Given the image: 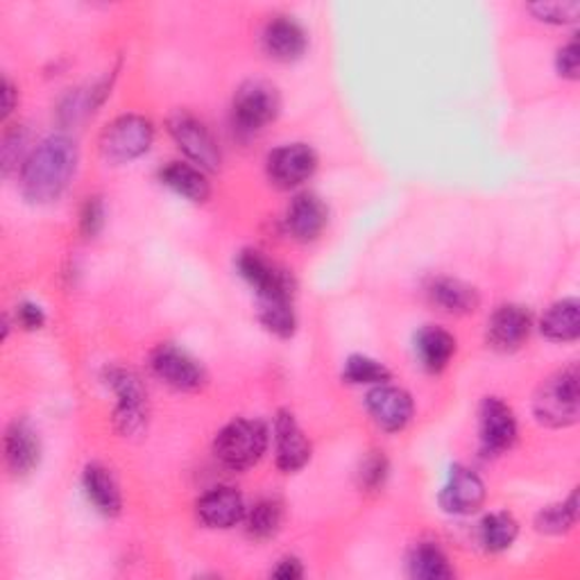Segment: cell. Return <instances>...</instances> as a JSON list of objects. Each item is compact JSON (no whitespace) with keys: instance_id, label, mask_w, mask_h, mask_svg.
<instances>
[{"instance_id":"cell-37","label":"cell","mask_w":580,"mask_h":580,"mask_svg":"<svg viewBox=\"0 0 580 580\" xmlns=\"http://www.w3.org/2000/svg\"><path fill=\"white\" fill-rule=\"evenodd\" d=\"M304 569H302V562L295 560V558H284L280 560L277 569L273 571L275 578H282V580H295V578H302Z\"/></svg>"},{"instance_id":"cell-13","label":"cell","mask_w":580,"mask_h":580,"mask_svg":"<svg viewBox=\"0 0 580 580\" xmlns=\"http://www.w3.org/2000/svg\"><path fill=\"white\" fill-rule=\"evenodd\" d=\"M152 370L177 391H198L207 379L203 365L173 344H164L154 352Z\"/></svg>"},{"instance_id":"cell-1","label":"cell","mask_w":580,"mask_h":580,"mask_svg":"<svg viewBox=\"0 0 580 580\" xmlns=\"http://www.w3.org/2000/svg\"><path fill=\"white\" fill-rule=\"evenodd\" d=\"M77 166V147L68 136H51L36 145L23 164L21 188L30 203L57 200Z\"/></svg>"},{"instance_id":"cell-7","label":"cell","mask_w":580,"mask_h":580,"mask_svg":"<svg viewBox=\"0 0 580 580\" xmlns=\"http://www.w3.org/2000/svg\"><path fill=\"white\" fill-rule=\"evenodd\" d=\"M171 136L179 145L186 157L203 171H218L220 166V147L214 134L203 121L186 111L175 113L168 123Z\"/></svg>"},{"instance_id":"cell-38","label":"cell","mask_w":580,"mask_h":580,"mask_svg":"<svg viewBox=\"0 0 580 580\" xmlns=\"http://www.w3.org/2000/svg\"><path fill=\"white\" fill-rule=\"evenodd\" d=\"M14 96H17V91H14L12 83L6 80V83H3V116H6V119H8V116H10L12 109H14Z\"/></svg>"},{"instance_id":"cell-28","label":"cell","mask_w":580,"mask_h":580,"mask_svg":"<svg viewBox=\"0 0 580 580\" xmlns=\"http://www.w3.org/2000/svg\"><path fill=\"white\" fill-rule=\"evenodd\" d=\"M248 535L254 539H270L282 526V506L275 499H263L252 506L245 517Z\"/></svg>"},{"instance_id":"cell-15","label":"cell","mask_w":580,"mask_h":580,"mask_svg":"<svg viewBox=\"0 0 580 580\" xmlns=\"http://www.w3.org/2000/svg\"><path fill=\"white\" fill-rule=\"evenodd\" d=\"M275 449L277 468L286 474L302 470L311 458V442L306 440L297 419L288 411H282L275 419Z\"/></svg>"},{"instance_id":"cell-33","label":"cell","mask_w":580,"mask_h":580,"mask_svg":"<svg viewBox=\"0 0 580 580\" xmlns=\"http://www.w3.org/2000/svg\"><path fill=\"white\" fill-rule=\"evenodd\" d=\"M556 66H558V73L562 77H567V80H576L578 68H580V55H578V42H576V39H571L567 46L560 48Z\"/></svg>"},{"instance_id":"cell-18","label":"cell","mask_w":580,"mask_h":580,"mask_svg":"<svg viewBox=\"0 0 580 580\" xmlns=\"http://www.w3.org/2000/svg\"><path fill=\"white\" fill-rule=\"evenodd\" d=\"M263 48L277 62L299 59L306 51V32L288 17H277L263 30Z\"/></svg>"},{"instance_id":"cell-24","label":"cell","mask_w":580,"mask_h":580,"mask_svg":"<svg viewBox=\"0 0 580 580\" xmlns=\"http://www.w3.org/2000/svg\"><path fill=\"white\" fill-rule=\"evenodd\" d=\"M429 295H431V302L440 306L445 314L462 316V314L474 311V308L479 306V295L472 286L462 284L458 280H449V277L436 280L429 288Z\"/></svg>"},{"instance_id":"cell-29","label":"cell","mask_w":580,"mask_h":580,"mask_svg":"<svg viewBox=\"0 0 580 580\" xmlns=\"http://www.w3.org/2000/svg\"><path fill=\"white\" fill-rule=\"evenodd\" d=\"M259 318L267 331H273L282 338H288L295 331L293 299L259 302Z\"/></svg>"},{"instance_id":"cell-8","label":"cell","mask_w":580,"mask_h":580,"mask_svg":"<svg viewBox=\"0 0 580 580\" xmlns=\"http://www.w3.org/2000/svg\"><path fill=\"white\" fill-rule=\"evenodd\" d=\"M479 436L485 456L508 451L517 440V419L513 408L499 397H485L479 411Z\"/></svg>"},{"instance_id":"cell-5","label":"cell","mask_w":580,"mask_h":580,"mask_svg":"<svg viewBox=\"0 0 580 580\" xmlns=\"http://www.w3.org/2000/svg\"><path fill=\"white\" fill-rule=\"evenodd\" d=\"M107 383L119 397V406L113 413V424L123 436H136L145 429V389L141 379L125 368L107 370Z\"/></svg>"},{"instance_id":"cell-26","label":"cell","mask_w":580,"mask_h":580,"mask_svg":"<svg viewBox=\"0 0 580 580\" xmlns=\"http://www.w3.org/2000/svg\"><path fill=\"white\" fill-rule=\"evenodd\" d=\"M519 526L511 513H492L481 524V545L492 554L506 551L513 547Z\"/></svg>"},{"instance_id":"cell-32","label":"cell","mask_w":580,"mask_h":580,"mask_svg":"<svg viewBox=\"0 0 580 580\" xmlns=\"http://www.w3.org/2000/svg\"><path fill=\"white\" fill-rule=\"evenodd\" d=\"M80 227L87 239H94L98 231L105 227V205L100 198H87L83 214H80Z\"/></svg>"},{"instance_id":"cell-12","label":"cell","mask_w":580,"mask_h":580,"mask_svg":"<svg viewBox=\"0 0 580 580\" xmlns=\"http://www.w3.org/2000/svg\"><path fill=\"white\" fill-rule=\"evenodd\" d=\"M365 406L379 427L391 434L402 431L413 417L411 395L389 383H381L376 389H372L365 397Z\"/></svg>"},{"instance_id":"cell-4","label":"cell","mask_w":580,"mask_h":580,"mask_svg":"<svg viewBox=\"0 0 580 580\" xmlns=\"http://www.w3.org/2000/svg\"><path fill=\"white\" fill-rule=\"evenodd\" d=\"M154 141V128L147 119L128 113L116 119L100 136L102 157L111 164H130L150 150Z\"/></svg>"},{"instance_id":"cell-17","label":"cell","mask_w":580,"mask_h":580,"mask_svg":"<svg viewBox=\"0 0 580 580\" xmlns=\"http://www.w3.org/2000/svg\"><path fill=\"white\" fill-rule=\"evenodd\" d=\"M329 220V211L325 207V203L314 196V193H302L297 196L286 214V225L288 231L297 239V241H316L322 229L327 227Z\"/></svg>"},{"instance_id":"cell-25","label":"cell","mask_w":580,"mask_h":580,"mask_svg":"<svg viewBox=\"0 0 580 580\" xmlns=\"http://www.w3.org/2000/svg\"><path fill=\"white\" fill-rule=\"evenodd\" d=\"M408 573L415 580H445L453 576V569L436 545H419L408 558Z\"/></svg>"},{"instance_id":"cell-10","label":"cell","mask_w":580,"mask_h":580,"mask_svg":"<svg viewBox=\"0 0 580 580\" xmlns=\"http://www.w3.org/2000/svg\"><path fill=\"white\" fill-rule=\"evenodd\" d=\"M318 168V154L304 143H291L277 147L267 157V175L277 186L293 188L311 177Z\"/></svg>"},{"instance_id":"cell-3","label":"cell","mask_w":580,"mask_h":580,"mask_svg":"<svg viewBox=\"0 0 580 580\" xmlns=\"http://www.w3.org/2000/svg\"><path fill=\"white\" fill-rule=\"evenodd\" d=\"M533 411L539 424L551 429H565L576 424L578 419V372L576 368H567L549 376L539 385Z\"/></svg>"},{"instance_id":"cell-6","label":"cell","mask_w":580,"mask_h":580,"mask_svg":"<svg viewBox=\"0 0 580 580\" xmlns=\"http://www.w3.org/2000/svg\"><path fill=\"white\" fill-rule=\"evenodd\" d=\"M280 113V94L273 85L252 80L245 83L231 105V116H234V125L243 132L263 130L270 121H275Z\"/></svg>"},{"instance_id":"cell-27","label":"cell","mask_w":580,"mask_h":580,"mask_svg":"<svg viewBox=\"0 0 580 580\" xmlns=\"http://www.w3.org/2000/svg\"><path fill=\"white\" fill-rule=\"evenodd\" d=\"M576 519H578V494L573 492L567 501H562V504L539 511L535 519V528L547 535H562L576 526Z\"/></svg>"},{"instance_id":"cell-2","label":"cell","mask_w":580,"mask_h":580,"mask_svg":"<svg viewBox=\"0 0 580 580\" xmlns=\"http://www.w3.org/2000/svg\"><path fill=\"white\" fill-rule=\"evenodd\" d=\"M267 449V429L259 419H234L216 436L214 453L229 470H250Z\"/></svg>"},{"instance_id":"cell-23","label":"cell","mask_w":580,"mask_h":580,"mask_svg":"<svg viewBox=\"0 0 580 580\" xmlns=\"http://www.w3.org/2000/svg\"><path fill=\"white\" fill-rule=\"evenodd\" d=\"M539 329L556 342H571L580 336V306L576 299H560L545 314Z\"/></svg>"},{"instance_id":"cell-36","label":"cell","mask_w":580,"mask_h":580,"mask_svg":"<svg viewBox=\"0 0 580 580\" xmlns=\"http://www.w3.org/2000/svg\"><path fill=\"white\" fill-rule=\"evenodd\" d=\"M385 477V460L379 456H372L363 466V483L368 488H376Z\"/></svg>"},{"instance_id":"cell-21","label":"cell","mask_w":580,"mask_h":580,"mask_svg":"<svg viewBox=\"0 0 580 580\" xmlns=\"http://www.w3.org/2000/svg\"><path fill=\"white\" fill-rule=\"evenodd\" d=\"M415 352L429 372H440L456 354V338L440 327H424L415 338Z\"/></svg>"},{"instance_id":"cell-20","label":"cell","mask_w":580,"mask_h":580,"mask_svg":"<svg viewBox=\"0 0 580 580\" xmlns=\"http://www.w3.org/2000/svg\"><path fill=\"white\" fill-rule=\"evenodd\" d=\"M83 485H85V492H87L89 501L96 506L98 513H102L107 517H116L121 513V508H123L121 488H119V483H116L113 474L107 468L98 466V462H91V466H87V470H85Z\"/></svg>"},{"instance_id":"cell-31","label":"cell","mask_w":580,"mask_h":580,"mask_svg":"<svg viewBox=\"0 0 580 580\" xmlns=\"http://www.w3.org/2000/svg\"><path fill=\"white\" fill-rule=\"evenodd\" d=\"M539 21L554 23V25H565L573 23L580 14V3L578 0H556V3H535L528 8Z\"/></svg>"},{"instance_id":"cell-22","label":"cell","mask_w":580,"mask_h":580,"mask_svg":"<svg viewBox=\"0 0 580 580\" xmlns=\"http://www.w3.org/2000/svg\"><path fill=\"white\" fill-rule=\"evenodd\" d=\"M162 182L173 188L177 196L190 203H205L211 193V186L205 177V171L190 164L173 162L162 171Z\"/></svg>"},{"instance_id":"cell-30","label":"cell","mask_w":580,"mask_h":580,"mask_svg":"<svg viewBox=\"0 0 580 580\" xmlns=\"http://www.w3.org/2000/svg\"><path fill=\"white\" fill-rule=\"evenodd\" d=\"M342 379L347 383H354V385H363V383L381 385V383L391 381V372L383 363H379L370 357L354 354V357L347 359V363L342 368Z\"/></svg>"},{"instance_id":"cell-9","label":"cell","mask_w":580,"mask_h":580,"mask_svg":"<svg viewBox=\"0 0 580 580\" xmlns=\"http://www.w3.org/2000/svg\"><path fill=\"white\" fill-rule=\"evenodd\" d=\"M241 277L256 291L259 302L293 299L291 280L275 263H270L261 252L245 250L239 256Z\"/></svg>"},{"instance_id":"cell-35","label":"cell","mask_w":580,"mask_h":580,"mask_svg":"<svg viewBox=\"0 0 580 580\" xmlns=\"http://www.w3.org/2000/svg\"><path fill=\"white\" fill-rule=\"evenodd\" d=\"M17 320L19 325H23L25 329H39L44 322H46V316L42 311V306H36L32 302H25L19 306L17 311Z\"/></svg>"},{"instance_id":"cell-34","label":"cell","mask_w":580,"mask_h":580,"mask_svg":"<svg viewBox=\"0 0 580 580\" xmlns=\"http://www.w3.org/2000/svg\"><path fill=\"white\" fill-rule=\"evenodd\" d=\"M23 143H25V134L19 125L14 130L6 132V139H3V168L6 171H10L19 162Z\"/></svg>"},{"instance_id":"cell-16","label":"cell","mask_w":580,"mask_h":580,"mask_svg":"<svg viewBox=\"0 0 580 580\" xmlns=\"http://www.w3.org/2000/svg\"><path fill=\"white\" fill-rule=\"evenodd\" d=\"M245 517V501L234 488H214L198 501V519L207 528H231Z\"/></svg>"},{"instance_id":"cell-14","label":"cell","mask_w":580,"mask_h":580,"mask_svg":"<svg viewBox=\"0 0 580 580\" xmlns=\"http://www.w3.org/2000/svg\"><path fill=\"white\" fill-rule=\"evenodd\" d=\"M530 336V316L517 304H506L488 322V344L496 352H515Z\"/></svg>"},{"instance_id":"cell-11","label":"cell","mask_w":580,"mask_h":580,"mask_svg":"<svg viewBox=\"0 0 580 580\" xmlns=\"http://www.w3.org/2000/svg\"><path fill=\"white\" fill-rule=\"evenodd\" d=\"M485 501V485L477 472L453 466L440 492V506L449 515H472Z\"/></svg>"},{"instance_id":"cell-19","label":"cell","mask_w":580,"mask_h":580,"mask_svg":"<svg viewBox=\"0 0 580 580\" xmlns=\"http://www.w3.org/2000/svg\"><path fill=\"white\" fill-rule=\"evenodd\" d=\"M39 438L25 422H14L6 434V462L14 477H25L39 466Z\"/></svg>"}]
</instances>
